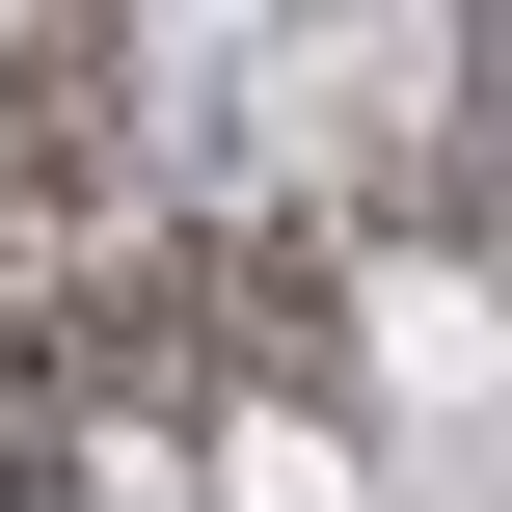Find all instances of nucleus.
Masks as SVG:
<instances>
[{
    "instance_id": "1",
    "label": "nucleus",
    "mask_w": 512,
    "mask_h": 512,
    "mask_svg": "<svg viewBox=\"0 0 512 512\" xmlns=\"http://www.w3.org/2000/svg\"><path fill=\"white\" fill-rule=\"evenodd\" d=\"M216 512H378V459H351L324 405H243V432H216Z\"/></svg>"
},
{
    "instance_id": "2",
    "label": "nucleus",
    "mask_w": 512,
    "mask_h": 512,
    "mask_svg": "<svg viewBox=\"0 0 512 512\" xmlns=\"http://www.w3.org/2000/svg\"><path fill=\"white\" fill-rule=\"evenodd\" d=\"M81 512H216V459L189 432H81Z\"/></svg>"
}]
</instances>
